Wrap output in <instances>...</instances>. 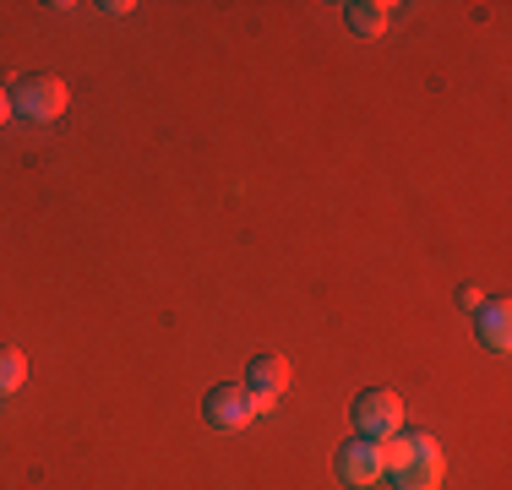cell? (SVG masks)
I'll return each instance as SVG.
<instances>
[{"label":"cell","instance_id":"1","mask_svg":"<svg viewBox=\"0 0 512 490\" xmlns=\"http://www.w3.org/2000/svg\"><path fill=\"white\" fill-rule=\"evenodd\" d=\"M382 463H387V474H393L398 490H442V480H447V458H442V447H436L425 431L387 436Z\"/></svg>","mask_w":512,"mask_h":490},{"label":"cell","instance_id":"2","mask_svg":"<svg viewBox=\"0 0 512 490\" xmlns=\"http://www.w3.org/2000/svg\"><path fill=\"white\" fill-rule=\"evenodd\" d=\"M349 420H355V436L365 441H387L404 431V398L393 387H365L355 403H349Z\"/></svg>","mask_w":512,"mask_h":490},{"label":"cell","instance_id":"3","mask_svg":"<svg viewBox=\"0 0 512 490\" xmlns=\"http://www.w3.org/2000/svg\"><path fill=\"white\" fill-rule=\"evenodd\" d=\"M11 109H17L22 120H33V126L60 120V115H66V82L44 77V71H28V77L11 88Z\"/></svg>","mask_w":512,"mask_h":490},{"label":"cell","instance_id":"4","mask_svg":"<svg viewBox=\"0 0 512 490\" xmlns=\"http://www.w3.org/2000/svg\"><path fill=\"white\" fill-rule=\"evenodd\" d=\"M267 409H273V403L251 398L246 387H213V392H207V403H202L207 425H218V431H246L256 414H267Z\"/></svg>","mask_w":512,"mask_h":490},{"label":"cell","instance_id":"5","mask_svg":"<svg viewBox=\"0 0 512 490\" xmlns=\"http://www.w3.org/2000/svg\"><path fill=\"white\" fill-rule=\"evenodd\" d=\"M382 474H387V463H382V441L355 436V441H344V447H338V480H344V485L365 490V485L382 480Z\"/></svg>","mask_w":512,"mask_h":490},{"label":"cell","instance_id":"6","mask_svg":"<svg viewBox=\"0 0 512 490\" xmlns=\"http://www.w3.org/2000/svg\"><path fill=\"white\" fill-rule=\"evenodd\" d=\"M289 387V360L284 354H251V365H246V392L251 398H262V403H273L278 392Z\"/></svg>","mask_w":512,"mask_h":490},{"label":"cell","instance_id":"7","mask_svg":"<svg viewBox=\"0 0 512 490\" xmlns=\"http://www.w3.org/2000/svg\"><path fill=\"white\" fill-rule=\"evenodd\" d=\"M474 338H480L485 349H496V354L512 349V311H507V300H485L480 311H474Z\"/></svg>","mask_w":512,"mask_h":490},{"label":"cell","instance_id":"8","mask_svg":"<svg viewBox=\"0 0 512 490\" xmlns=\"http://www.w3.org/2000/svg\"><path fill=\"white\" fill-rule=\"evenodd\" d=\"M344 22H349V33H360V39H376V33L393 28V6H387V0H349Z\"/></svg>","mask_w":512,"mask_h":490},{"label":"cell","instance_id":"9","mask_svg":"<svg viewBox=\"0 0 512 490\" xmlns=\"http://www.w3.org/2000/svg\"><path fill=\"white\" fill-rule=\"evenodd\" d=\"M22 382H28V360H22V349L0 343V392H17Z\"/></svg>","mask_w":512,"mask_h":490},{"label":"cell","instance_id":"10","mask_svg":"<svg viewBox=\"0 0 512 490\" xmlns=\"http://www.w3.org/2000/svg\"><path fill=\"white\" fill-rule=\"evenodd\" d=\"M458 305H463V311H480V305H485V294L469 284V289H458Z\"/></svg>","mask_w":512,"mask_h":490},{"label":"cell","instance_id":"11","mask_svg":"<svg viewBox=\"0 0 512 490\" xmlns=\"http://www.w3.org/2000/svg\"><path fill=\"white\" fill-rule=\"evenodd\" d=\"M11 115H17V109H11V88H0V126H6Z\"/></svg>","mask_w":512,"mask_h":490}]
</instances>
